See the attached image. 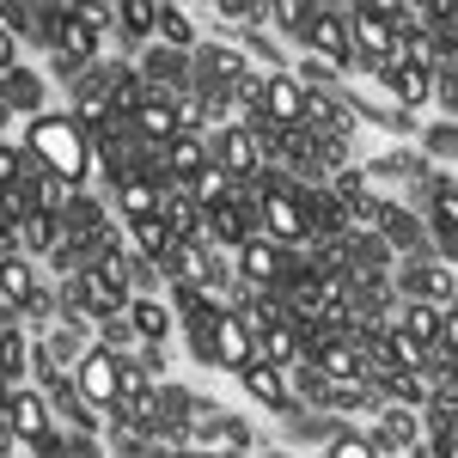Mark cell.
Masks as SVG:
<instances>
[{
    "instance_id": "cell-1",
    "label": "cell",
    "mask_w": 458,
    "mask_h": 458,
    "mask_svg": "<svg viewBox=\"0 0 458 458\" xmlns=\"http://www.w3.org/2000/svg\"><path fill=\"white\" fill-rule=\"evenodd\" d=\"M25 153H31V165H43L49 177H62L73 190H86V177H92V135L73 123L68 110H37L31 123H25Z\"/></svg>"
},
{
    "instance_id": "cell-2",
    "label": "cell",
    "mask_w": 458,
    "mask_h": 458,
    "mask_svg": "<svg viewBox=\"0 0 458 458\" xmlns=\"http://www.w3.org/2000/svg\"><path fill=\"white\" fill-rule=\"evenodd\" d=\"M250 202H257V233L263 239H276V245H306L312 239V220H306V196H300V183L276 165V172L263 177L257 190H245Z\"/></svg>"
},
{
    "instance_id": "cell-3",
    "label": "cell",
    "mask_w": 458,
    "mask_h": 458,
    "mask_svg": "<svg viewBox=\"0 0 458 458\" xmlns=\"http://www.w3.org/2000/svg\"><path fill=\"white\" fill-rule=\"evenodd\" d=\"M208 141H214V165L233 177L239 190H257L263 177L276 172V153H269V141L257 135V123H220V129H208Z\"/></svg>"
},
{
    "instance_id": "cell-4",
    "label": "cell",
    "mask_w": 458,
    "mask_h": 458,
    "mask_svg": "<svg viewBox=\"0 0 458 458\" xmlns=\"http://www.w3.org/2000/svg\"><path fill=\"white\" fill-rule=\"evenodd\" d=\"M397 293L416 300V306H440V312H453V306H458V263H446V257L403 263V269H397Z\"/></svg>"
},
{
    "instance_id": "cell-5",
    "label": "cell",
    "mask_w": 458,
    "mask_h": 458,
    "mask_svg": "<svg viewBox=\"0 0 458 458\" xmlns=\"http://www.w3.org/2000/svg\"><path fill=\"white\" fill-rule=\"evenodd\" d=\"M116 379H123V354L105 349V343H92V349L80 354V367H73V391H80L98 416L116 410Z\"/></svg>"
},
{
    "instance_id": "cell-6",
    "label": "cell",
    "mask_w": 458,
    "mask_h": 458,
    "mask_svg": "<svg viewBox=\"0 0 458 458\" xmlns=\"http://www.w3.org/2000/svg\"><path fill=\"white\" fill-rule=\"evenodd\" d=\"M233 276H239V287H250V293H282L287 282V245H276V239H250L245 250H233Z\"/></svg>"
},
{
    "instance_id": "cell-7",
    "label": "cell",
    "mask_w": 458,
    "mask_h": 458,
    "mask_svg": "<svg viewBox=\"0 0 458 458\" xmlns=\"http://www.w3.org/2000/svg\"><path fill=\"white\" fill-rule=\"evenodd\" d=\"M202 239H208L214 250H245L250 239H257V202L239 190L233 202L208 208V214H202Z\"/></svg>"
},
{
    "instance_id": "cell-8",
    "label": "cell",
    "mask_w": 458,
    "mask_h": 458,
    "mask_svg": "<svg viewBox=\"0 0 458 458\" xmlns=\"http://www.w3.org/2000/svg\"><path fill=\"white\" fill-rule=\"evenodd\" d=\"M300 49H306V55H318V62H330L336 73L354 68L349 13H343V6H318V13H312V31H306V43H300Z\"/></svg>"
},
{
    "instance_id": "cell-9",
    "label": "cell",
    "mask_w": 458,
    "mask_h": 458,
    "mask_svg": "<svg viewBox=\"0 0 458 458\" xmlns=\"http://www.w3.org/2000/svg\"><path fill=\"white\" fill-rule=\"evenodd\" d=\"M202 360H208V367H226V373L250 367V360H257V336H250L245 318H239V312L214 318V336H208V349H202Z\"/></svg>"
},
{
    "instance_id": "cell-10",
    "label": "cell",
    "mask_w": 458,
    "mask_h": 458,
    "mask_svg": "<svg viewBox=\"0 0 458 458\" xmlns=\"http://www.w3.org/2000/svg\"><path fill=\"white\" fill-rule=\"evenodd\" d=\"M250 446V428L239 416H208V410H196V453L208 458H245Z\"/></svg>"
},
{
    "instance_id": "cell-11",
    "label": "cell",
    "mask_w": 458,
    "mask_h": 458,
    "mask_svg": "<svg viewBox=\"0 0 458 458\" xmlns=\"http://www.w3.org/2000/svg\"><path fill=\"white\" fill-rule=\"evenodd\" d=\"M129 324H135L141 349H165V336L177 330V306L165 300V293H135V306H129Z\"/></svg>"
},
{
    "instance_id": "cell-12",
    "label": "cell",
    "mask_w": 458,
    "mask_h": 458,
    "mask_svg": "<svg viewBox=\"0 0 458 458\" xmlns=\"http://www.w3.org/2000/svg\"><path fill=\"white\" fill-rule=\"evenodd\" d=\"M159 159H165V177H172L177 190H190V183L214 165V141H208V135H177Z\"/></svg>"
},
{
    "instance_id": "cell-13",
    "label": "cell",
    "mask_w": 458,
    "mask_h": 458,
    "mask_svg": "<svg viewBox=\"0 0 458 458\" xmlns=\"http://www.w3.org/2000/svg\"><path fill=\"white\" fill-rule=\"evenodd\" d=\"M239 386H245V397H257L263 410H282V416L293 410V391H287V373H282V367H269L263 354H257L250 367H239Z\"/></svg>"
},
{
    "instance_id": "cell-14",
    "label": "cell",
    "mask_w": 458,
    "mask_h": 458,
    "mask_svg": "<svg viewBox=\"0 0 458 458\" xmlns=\"http://www.w3.org/2000/svg\"><path fill=\"white\" fill-rule=\"evenodd\" d=\"M257 354L269 360V367H282V373H293L300 360H312V349H306V330H293V324H269L263 336H257Z\"/></svg>"
},
{
    "instance_id": "cell-15",
    "label": "cell",
    "mask_w": 458,
    "mask_h": 458,
    "mask_svg": "<svg viewBox=\"0 0 458 458\" xmlns=\"http://www.w3.org/2000/svg\"><path fill=\"white\" fill-rule=\"evenodd\" d=\"M379 80L391 86V98L403 110H416L434 98V68H422V62H391V68H379Z\"/></svg>"
},
{
    "instance_id": "cell-16",
    "label": "cell",
    "mask_w": 458,
    "mask_h": 458,
    "mask_svg": "<svg viewBox=\"0 0 458 458\" xmlns=\"http://www.w3.org/2000/svg\"><path fill=\"white\" fill-rule=\"evenodd\" d=\"M25 367H31V336H25V324H6L0 330V379H6V391L25 386Z\"/></svg>"
},
{
    "instance_id": "cell-17",
    "label": "cell",
    "mask_w": 458,
    "mask_h": 458,
    "mask_svg": "<svg viewBox=\"0 0 458 458\" xmlns=\"http://www.w3.org/2000/svg\"><path fill=\"white\" fill-rule=\"evenodd\" d=\"M397 330H410V343L434 349L440 330H446V312L440 306H416V300H397Z\"/></svg>"
},
{
    "instance_id": "cell-18",
    "label": "cell",
    "mask_w": 458,
    "mask_h": 458,
    "mask_svg": "<svg viewBox=\"0 0 458 458\" xmlns=\"http://www.w3.org/2000/svg\"><path fill=\"white\" fill-rule=\"evenodd\" d=\"M0 98H6V110L19 116H37V105H43V73H31V68H13V73H0Z\"/></svg>"
},
{
    "instance_id": "cell-19",
    "label": "cell",
    "mask_w": 458,
    "mask_h": 458,
    "mask_svg": "<svg viewBox=\"0 0 458 458\" xmlns=\"http://www.w3.org/2000/svg\"><path fill=\"white\" fill-rule=\"evenodd\" d=\"M0 287H6V293H13L19 306H25V300L37 293V269H31V257H25V250L0 257Z\"/></svg>"
},
{
    "instance_id": "cell-20",
    "label": "cell",
    "mask_w": 458,
    "mask_h": 458,
    "mask_svg": "<svg viewBox=\"0 0 458 458\" xmlns=\"http://www.w3.org/2000/svg\"><path fill=\"white\" fill-rule=\"evenodd\" d=\"M116 31L123 37H153L159 31V6H153V0H123V6H116Z\"/></svg>"
},
{
    "instance_id": "cell-21",
    "label": "cell",
    "mask_w": 458,
    "mask_h": 458,
    "mask_svg": "<svg viewBox=\"0 0 458 458\" xmlns=\"http://www.w3.org/2000/svg\"><path fill=\"white\" fill-rule=\"evenodd\" d=\"M312 13H318V6H300V0H282V6H269V25L306 43V31H312Z\"/></svg>"
},
{
    "instance_id": "cell-22",
    "label": "cell",
    "mask_w": 458,
    "mask_h": 458,
    "mask_svg": "<svg viewBox=\"0 0 458 458\" xmlns=\"http://www.w3.org/2000/svg\"><path fill=\"white\" fill-rule=\"evenodd\" d=\"M25 172H31V153H19L13 141H0V196H6V190H19Z\"/></svg>"
},
{
    "instance_id": "cell-23",
    "label": "cell",
    "mask_w": 458,
    "mask_h": 458,
    "mask_svg": "<svg viewBox=\"0 0 458 458\" xmlns=\"http://www.w3.org/2000/svg\"><path fill=\"white\" fill-rule=\"evenodd\" d=\"M159 37H165L172 49H190V43H196V25H190L177 6H159Z\"/></svg>"
},
{
    "instance_id": "cell-24",
    "label": "cell",
    "mask_w": 458,
    "mask_h": 458,
    "mask_svg": "<svg viewBox=\"0 0 458 458\" xmlns=\"http://www.w3.org/2000/svg\"><path fill=\"white\" fill-rule=\"evenodd\" d=\"M324 458H379V453H373V440H367V434H336Z\"/></svg>"
},
{
    "instance_id": "cell-25",
    "label": "cell",
    "mask_w": 458,
    "mask_h": 458,
    "mask_svg": "<svg viewBox=\"0 0 458 458\" xmlns=\"http://www.w3.org/2000/svg\"><path fill=\"white\" fill-rule=\"evenodd\" d=\"M434 208L446 214V220H458V177H440V190H434Z\"/></svg>"
},
{
    "instance_id": "cell-26",
    "label": "cell",
    "mask_w": 458,
    "mask_h": 458,
    "mask_svg": "<svg viewBox=\"0 0 458 458\" xmlns=\"http://www.w3.org/2000/svg\"><path fill=\"white\" fill-rule=\"evenodd\" d=\"M6 324H25V306H19V300L0 287V330H6Z\"/></svg>"
},
{
    "instance_id": "cell-27",
    "label": "cell",
    "mask_w": 458,
    "mask_h": 458,
    "mask_svg": "<svg viewBox=\"0 0 458 458\" xmlns=\"http://www.w3.org/2000/svg\"><path fill=\"white\" fill-rule=\"evenodd\" d=\"M19 68V43H13V31L0 25V73H13Z\"/></svg>"
},
{
    "instance_id": "cell-28",
    "label": "cell",
    "mask_w": 458,
    "mask_h": 458,
    "mask_svg": "<svg viewBox=\"0 0 458 458\" xmlns=\"http://www.w3.org/2000/svg\"><path fill=\"white\" fill-rule=\"evenodd\" d=\"M6 123H13V110H6V98H0V141H6Z\"/></svg>"
},
{
    "instance_id": "cell-29",
    "label": "cell",
    "mask_w": 458,
    "mask_h": 458,
    "mask_svg": "<svg viewBox=\"0 0 458 458\" xmlns=\"http://www.w3.org/2000/svg\"><path fill=\"white\" fill-rule=\"evenodd\" d=\"M263 458H282V453H263Z\"/></svg>"
}]
</instances>
